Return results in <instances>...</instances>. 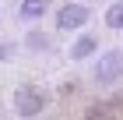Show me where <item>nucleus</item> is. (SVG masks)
Here are the masks:
<instances>
[{
    "label": "nucleus",
    "mask_w": 123,
    "mask_h": 120,
    "mask_svg": "<svg viewBox=\"0 0 123 120\" xmlns=\"http://www.w3.org/2000/svg\"><path fill=\"white\" fill-rule=\"evenodd\" d=\"M49 106V95L42 92V88H35V85H18L14 88V113L25 120L39 117V113Z\"/></svg>",
    "instance_id": "1"
},
{
    "label": "nucleus",
    "mask_w": 123,
    "mask_h": 120,
    "mask_svg": "<svg viewBox=\"0 0 123 120\" xmlns=\"http://www.w3.org/2000/svg\"><path fill=\"white\" fill-rule=\"evenodd\" d=\"M92 78L98 85H116L123 78V49H105V53H98Z\"/></svg>",
    "instance_id": "2"
},
{
    "label": "nucleus",
    "mask_w": 123,
    "mask_h": 120,
    "mask_svg": "<svg viewBox=\"0 0 123 120\" xmlns=\"http://www.w3.org/2000/svg\"><path fill=\"white\" fill-rule=\"evenodd\" d=\"M92 21V11L85 4H77V0H67L56 7V28L60 32H77V28H85Z\"/></svg>",
    "instance_id": "3"
},
{
    "label": "nucleus",
    "mask_w": 123,
    "mask_h": 120,
    "mask_svg": "<svg viewBox=\"0 0 123 120\" xmlns=\"http://www.w3.org/2000/svg\"><path fill=\"white\" fill-rule=\"evenodd\" d=\"M98 53V35H81V39H74L70 42V60H88V56H95Z\"/></svg>",
    "instance_id": "4"
},
{
    "label": "nucleus",
    "mask_w": 123,
    "mask_h": 120,
    "mask_svg": "<svg viewBox=\"0 0 123 120\" xmlns=\"http://www.w3.org/2000/svg\"><path fill=\"white\" fill-rule=\"evenodd\" d=\"M46 11H49V0H21V4H18V14L25 21H39Z\"/></svg>",
    "instance_id": "5"
},
{
    "label": "nucleus",
    "mask_w": 123,
    "mask_h": 120,
    "mask_svg": "<svg viewBox=\"0 0 123 120\" xmlns=\"http://www.w3.org/2000/svg\"><path fill=\"white\" fill-rule=\"evenodd\" d=\"M105 25L113 32H123V0H113L109 11H105Z\"/></svg>",
    "instance_id": "6"
},
{
    "label": "nucleus",
    "mask_w": 123,
    "mask_h": 120,
    "mask_svg": "<svg viewBox=\"0 0 123 120\" xmlns=\"http://www.w3.org/2000/svg\"><path fill=\"white\" fill-rule=\"evenodd\" d=\"M85 120H113V106H102V102H95L85 110Z\"/></svg>",
    "instance_id": "7"
},
{
    "label": "nucleus",
    "mask_w": 123,
    "mask_h": 120,
    "mask_svg": "<svg viewBox=\"0 0 123 120\" xmlns=\"http://www.w3.org/2000/svg\"><path fill=\"white\" fill-rule=\"evenodd\" d=\"M28 49H49V39L42 32H28Z\"/></svg>",
    "instance_id": "8"
}]
</instances>
